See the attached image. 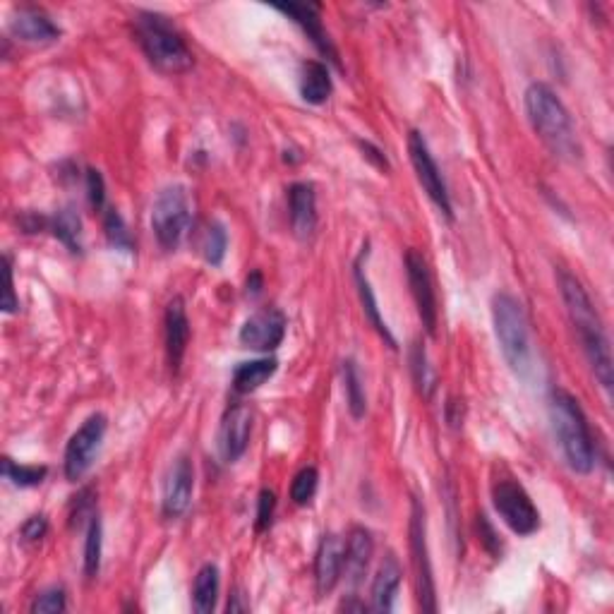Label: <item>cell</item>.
Returning <instances> with one entry per match:
<instances>
[{"label": "cell", "mask_w": 614, "mask_h": 614, "mask_svg": "<svg viewBox=\"0 0 614 614\" xmlns=\"http://www.w3.org/2000/svg\"><path fill=\"white\" fill-rule=\"evenodd\" d=\"M559 291H562L564 305H567L569 319L574 324L576 334L586 353L588 363L593 367V375L600 382V387L610 391L614 382V367H612V348L603 319L591 303V296L574 274L567 269H559Z\"/></svg>", "instance_id": "1"}, {"label": "cell", "mask_w": 614, "mask_h": 614, "mask_svg": "<svg viewBox=\"0 0 614 614\" xmlns=\"http://www.w3.org/2000/svg\"><path fill=\"white\" fill-rule=\"evenodd\" d=\"M523 104L535 135L547 144L552 154L567 161L581 159V142L576 137L574 120L562 99L547 84L533 82L523 94Z\"/></svg>", "instance_id": "2"}, {"label": "cell", "mask_w": 614, "mask_h": 614, "mask_svg": "<svg viewBox=\"0 0 614 614\" xmlns=\"http://www.w3.org/2000/svg\"><path fill=\"white\" fill-rule=\"evenodd\" d=\"M550 420L559 449H562L564 461L569 463L571 471L581 475L591 473L595 468V444L581 403L569 391H552Z\"/></svg>", "instance_id": "3"}, {"label": "cell", "mask_w": 614, "mask_h": 614, "mask_svg": "<svg viewBox=\"0 0 614 614\" xmlns=\"http://www.w3.org/2000/svg\"><path fill=\"white\" fill-rule=\"evenodd\" d=\"M132 20H135L137 44L152 63V68L164 72V75H180V72H188L192 68L195 56L185 44L183 34L168 22V17L159 15V12L142 10Z\"/></svg>", "instance_id": "4"}, {"label": "cell", "mask_w": 614, "mask_h": 614, "mask_svg": "<svg viewBox=\"0 0 614 614\" xmlns=\"http://www.w3.org/2000/svg\"><path fill=\"white\" fill-rule=\"evenodd\" d=\"M492 324L507 365L516 375L526 377L533 367V343L521 300L511 293H497L492 298Z\"/></svg>", "instance_id": "5"}, {"label": "cell", "mask_w": 614, "mask_h": 614, "mask_svg": "<svg viewBox=\"0 0 614 614\" xmlns=\"http://www.w3.org/2000/svg\"><path fill=\"white\" fill-rule=\"evenodd\" d=\"M192 195L185 185H168L156 195L152 207V231L164 250H178L192 228Z\"/></svg>", "instance_id": "6"}, {"label": "cell", "mask_w": 614, "mask_h": 614, "mask_svg": "<svg viewBox=\"0 0 614 614\" xmlns=\"http://www.w3.org/2000/svg\"><path fill=\"white\" fill-rule=\"evenodd\" d=\"M408 535H411V562H413L418 603L423 607V612L432 614L437 612V588H435V571H432L430 547H427L425 507L420 504V499H413Z\"/></svg>", "instance_id": "7"}, {"label": "cell", "mask_w": 614, "mask_h": 614, "mask_svg": "<svg viewBox=\"0 0 614 614\" xmlns=\"http://www.w3.org/2000/svg\"><path fill=\"white\" fill-rule=\"evenodd\" d=\"M492 504L511 533L528 538L540 528V511L533 504L531 495L516 480H497L492 485Z\"/></svg>", "instance_id": "8"}, {"label": "cell", "mask_w": 614, "mask_h": 614, "mask_svg": "<svg viewBox=\"0 0 614 614\" xmlns=\"http://www.w3.org/2000/svg\"><path fill=\"white\" fill-rule=\"evenodd\" d=\"M106 415L94 413L80 425V430L70 437L68 447H65L63 456V473L70 483H77L84 475L89 473V468L94 466L96 454H99L101 444L106 437Z\"/></svg>", "instance_id": "9"}, {"label": "cell", "mask_w": 614, "mask_h": 614, "mask_svg": "<svg viewBox=\"0 0 614 614\" xmlns=\"http://www.w3.org/2000/svg\"><path fill=\"white\" fill-rule=\"evenodd\" d=\"M408 154H411L415 176H418V183L423 185L427 197L435 202L439 214H444L449 221H454V207H451L447 183H444L442 171H439L435 156H432L430 147H427L425 137L420 135L418 130H411V135H408Z\"/></svg>", "instance_id": "10"}, {"label": "cell", "mask_w": 614, "mask_h": 614, "mask_svg": "<svg viewBox=\"0 0 614 614\" xmlns=\"http://www.w3.org/2000/svg\"><path fill=\"white\" fill-rule=\"evenodd\" d=\"M406 276H408V286H411L415 307H418L420 322H423L427 334L435 336L439 322L437 293H435V284H432L430 267H427L425 257L420 255L418 250L406 252Z\"/></svg>", "instance_id": "11"}, {"label": "cell", "mask_w": 614, "mask_h": 614, "mask_svg": "<svg viewBox=\"0 0 614 614\" xmlns=\"http://www.w3.org/2000/svg\"><path fill=\"white\" fill-rule=\"evenodd\" d=\"M192 492H195V468L190 456L180 454L168 468L164 480V495H161V511L166 519H180L190 509Z\"/></svg>", "instance_id": "12"}, {"label": "cell", "mask_w": 614, "mask_h": 614, "mask_svg": "<svg viewBox=\"0 0 614 614\" xmlns=\"http://www.w3.org/2000/svg\"><path fill=\"white\" fill-rule=\"evenodd\" d=\"M286 336V317L284 312L276 307H264L255 312L250 319H245L243 329H240V343L245 348H255V351L269 353L281 346Z\"/></svg>", "instance_id": "13"}, {"label": "cell", "mask_w": 614, "mask_h": 614, "mask_svg": "<svg viewBox=\"0 0 614 614\" xmlns=\"http://www.w3.org/2000/svg\"><path fill=\"white\" fill-rule=\"evenodd\" d=\"M252 435V413L248 406L243 403H236L231 406L221 420V430H219V449L224 461L233 463L238 461L240 456L245 454L250 444Z\"/></svg>", "instance_id": "14"}, {"label": "cell", "mask_w": 614, "mask_h": 614, "mask_svg": "<svg viewBox=\"0 0 614 614\" xmlns=\"http://www.w3.org/2000/svg\"><path fill=\"white\" fill-rule=\"evenodd\" d=\"M343 555H346V543L336 533H324L315 555V586L319 598L334 591L336 583L341 581Z\"/></svg>", "instance_id": "15"}, {"label": "cell", "mask_w": 614, "mask_h": 614, "mask_svg": "<svg viewBox=\"0 0 614 614\" xmlns=\"http://www.w3.org/2000/svg\"><path fill=\"white\" fill-rule=\"evenodd\" d=\"M10 34L32 46H46L60 39L58 24L39 8H20L10 20Z\"/></svg>", "instance_id": "16"}, {"label": "cell", "mask_w": 614, "mask_h": 614, "mask_svg": "<svg viewBox=\"0 0 614 614\" xmlns=\"http://www.w3.org/2000/svg\"><path fill=\"white\" fill-rule=\"evenodd\" d=\"M166 358L173 372L180 370L190 343V319L183 298H173L166 307Z\"/></svg>", "instance_id": "17"}, {"label": "cell", "mask_w": 614, "mask_h": 614, "mask_svg": "<svg viewBox=\"0 0 614 614\" xmlns=\"http://www.w3.org/2000/svg\"><path fill=\"white\" fill-rule=\"evenodd\" d=\"M276 10L284 12L286 17H291L300 29L307 34V39L317 46L319 53H324L331 63H339L336 58V48L331 44L327 29H324L322 17H319V5L315 3H288V5H276Z\"/></svg>", "instance_id": "18"}, {"label": "cell", "mask_w": 614, "mask_h": 614, "mask_svg": "<svg viewBox=\"0 0 614 614\" xmlns=\"http://www.w3.org/2000/svg\"><path fill=\"white\" fill-rule=\"evenodd\" d=\"M288 214L293 233L307 240L317 231V195L310 183H293L288 188Z\"/></svg>", "instance_id": "19"}, {"label": "cell", "mask_w": 614, "mask_h": 614, "mask_svg": "<svg viewBox=\"0 0 614 614\" xmlns=\"http://www.w3.org/2000/svg\"><path fill=\"white\" fill-rule=\"evenodd\" d=\"M375 555V540L367 528L355 526L348 533L346 540V555H343V574L346 581L351 583V588H358L363 583L367 567H370V559Z\"/></svg>", "instance_id": "20"}, {"label": "cell", "mask_w": 614, "mask_h": 614, "mask_svg": "<svg viewBox=\"0 0 614 614\" xmlns=\"http://www.w3.org/2000/svg\"><path fill=\"white\" fill-rule=\"evenodd\" d=\"M403 569L396 559L394 552H389L387 557L379 564L375 581H372V610L375 612H391L396 603V593L401 588Z\"/></svg>", "instance_id": "21"}, {"label": "cell", "mask_w": 614, "mask_h": 614, "mask_svg": "<svg viewBox=\"0 0 614 614\" xmlns=\"http://www.w3.org/2000/svg\"><path fill=\"white\" fill-rule=\"evenodd\" d=\"M331 94V75L327 65L319 60H307L300 70V96L312 106L324 104Z\"/></svg>", "instance_id": "22"}, {"label": "cell", "mask_w": 614, "mask_h": 614, "mask_svg": "<svg viewBox=\"0 0 614 614\" xmlns=\"http://www.w3.org/2000/svg\"><path fill=\"white\" fill-rule=\"evenodd\" d=\"M276 363L274 358H257V360H248V363H240L236 370H233V389L238 391V394H252V391H257L262 387L267 379L274 377Z\"/></svg>", "instance_id": "23"}, {"label": "cell", "mask_w": 614, "mask_h": 614, "mask_svg": "<svg viewBox=\"0 0 614 614\" xmlns=\"http://www.w3.org/2000/svg\"><path fill=\"white\" fill-rule=\"evenodd\" d=\"M360 262H363V255H360V257H358V262H355V284H358L360 303H363L365 317L370 319V324L377 329V334L382 336V339L389 343V348H396V339H394V336H391V331H389V327H387V322H384L382 315H379L375 291H372L370 281H367V274L363 272V264H360Z\"/></svg>", "instance_id": "24"}, {"label": "cell", "mask_w": 614, "mask_h": 614, "mask_svg": "<svg viewBox=\"0 0 614 614\" xmlns=\"http://www.w3.org/2000/svg\"><path fill=\"white\" fill-rule=\"evenodd\" d=\"M216 600H219V569L214 564H204L197 571L195 586H192V607L195 612L209 614L214 612Z\"/></svg>", "instance_id": "25"}, {"label": "cell", "mask_w": 614, "mask_h": 614, "mask_svg": "<svg viewBox=\"0 0 614 614\" xmlns=\"http://www.w3.org/2000/svg\"><path fill=\"white\" fill-rule=\"evenodd\" d=\"M341 377H343V391H346L348 411H351L355 420H360L367 411V396H365L363 375H360V367L353 358L343 360Z\"/></svg>", "instance_id": "26"}, {"label": "cell", "mask_w": 614, "mask_h": 614, "mask_svg": "<svg viewBox=\"0 0 614 614\" xmlns=\"http://www.w3.org/2000/svg\"><path fill=\"white\" fill-rule=\"evenodd\" d=\"M53 233L70 252H82V221L72 209H63L53 216Z\"/></svg>", "instance_id": "27"}, {"label": "cell", "mask_w": 614, "mask_h": 614, "mask_svg": "<svg viewBox=\"0 0 614 614\" xmlns=\"http://www.w3.org/2000/svg\"><path fill=\"white\" fill-rule=\"evenodd\" d=\"M101 543H104V533H101L99 514L89 516L87 538H84V574L89 579H96L101 569Z\"/></svg>", "instance_id": "28"}, {"label": "cell", "mask_w": 614, "mask_h": 614, "mask_svg": "<svg viewBox=\"0 0 614 614\" xmlns=\"http://www.w3.org/2000/svg\"><path fill=\"white\" fill-rule=\"evenodd\" d=\"M408 360H411V372H413L415 384H418L420 394H423L425 399H430L432 391H435V387H437V375H435V370H432L430 360H427L425 348L420 346L418 341L413 343L411 358H408Z\"/></svg>", "instance_id": "29"}, {"label": "cell", "mask_w": 614, "mask_h": 614, "mask_svg": "<svg viewBox=\"0 0 614 614\" xmlns=\"http://www.w3.org/2000/svg\"><path fill=\"white\" fill-rule=\"evenodd\" d=\"M228 250V233L226 228L219 224V221H212V224L207 226V231H204V240H202V255L204 260H207L212 267H221V262H224Z\"/></svg>", "instance_id": "30"}, {"label": "cell", "mask_w": 614, "mask_h": 614, "mask_svg": "<svg viewBox=\"0 0 614 614\" xmlns=\"http://www.w3.org/2000/svg\"><path fill=\"white\" fill-rule=\"evenodd\" d=\"M48 468L46 466H20L12 459L5 456L3 459V475L10 480L12 485L17 487H36L44 483Z\"/></svg>", "instance_id": "31"}, {"label": "cell", "mask_w": 614, "mask_h": 614, "mask_svg": "<svg viewBox=\"0 0 614 614\" xmlns=\"http://www.w3.org/2000/svg\"><path fill=\"white\" fill-rule=\"evenodd\" d=\"M317 485H319L317 468L315 466L303 468V471H298V475L291 483V499L298 504V507H305V504H310L312 497L317 495Z\"/></svg>", "instance_id": "32"}, {"label": "cell", "mask_w": 614, "mask_h": 614, "mask_svg": "<svg viewBox=\"0 0 614 614\" xmlns=\"http://www.w3.org/2000/svg\"><path fill=\"white\" fill-rule=\"evenodd\" d=\"M104 226H106V236H108V240H111V245H116V248H120V250L132 248L128 226L123 224V219H120V214L116 212V209H108Z\"/></svg>", "instance_id": "33"}, {"label": "cell", "mask_w": 614, "mask_h": 614, "mask_svg": "<svg viewBox=\"0 0 614 614\" xmlns=\"http://www.w3.org/2000/svg\"><path fill=\"white\" fill-rule=\"evenodd\" d=\"M65 607H68V603H65V591L60 586H53L48 588V591L36 595L32 603V612L53 614V612H65Z\"/></svg>", "instance_id": "34"}, {"label": "cell", "mask_w": 614, "mask_h": 614, "mask_svg": "<svg viewBox=\"0 0 614 614\" xmlns=\"http://www.w3.org/2000/svg\"><path fill=\"white\" fill-rule=\"evenodd\" d=\"M276 511V495L272 490H262L257 499V531H267L274 521Z\"/></svg>", "instance_id": "35"}, {"label": "cell", "mask_w": 614, "mask_h": 614, "mask_svg": "<svg viewBox=\"0 0 614 614\" xmlns=\"http://www.w3.org/2000/svg\"><path fill=\"white\" fill-rule=\"evenodd\" d=\"M475 526H478V535H480V540H483L485 550L490 552V555L499 557V552H502V543H499V535L495 531V526L487 521L485 514L478 516V523H475Z\"/></svg>", "instance_id": "36"}, {"label": "cell", "mask_w": 614, "mask_h": 614, "mask_svg": "<svg viewBox=\"0 0 614 614\" xmlns=\"http://www.w3.org/2000/svg\"><path fill=\"white\" fill-rule=\"evenodd\" d=\"M87 192H89V204L94 209H104L106 204V188H104V178H101L99 171L89 168L87 171Z\"/></svg>", "instance_id": "37"}, {"label": "cell", "mask_w": 614, "mask_h": 614, "mask_svg": "<svg viewBox=\"0 0 614 614\" xmlns=\"http://www.w3.org/2000/svg\"><path fill=\"white\" fill-rule=\"evenodd\" d=\"M48 531V521L46 516H32V519L24 521L22 526V538L29 540V543H34V540H41Z\"/></svg>", "instance_id": "38"}, {"label": "cell", "mask_w": 614, "mask_h": 614, "mask_svg": "<svg viewBox=\"0 0 614 614\" xmlns=\"http://www.w3.org/2000/svg\"><path fill=\"white\" fill-rule=\"evenodd\" d=\"M5 276H8V288H5V303L3 310L12 315V312H17V307H20V300L15 296V279H12V267H10V257H5Z\"/></svg>", "instance_id": "39"}, {"label": "cell", "mask_w": 614, "mask_h": 614, "mask_svg": "<svg viewBox=\"0 0 614 614\" xmlns=\"http://www.w3.org/2000/svg\"><path fill=\"white\" fill-rule=\"evenodd\" d=\"M358 144H360V149H363V156L367 161H372V164H375L377 168H384V171H387V168H389L387 156L379 152L375 144H370V142H358Z\"/></svg>", "instance_id": "40"}, {"label": "cell", "mask_w": 614, "mask_h": 614, "mask_svg": "<svg viewBox=\"0 0 614 614\" xmlns=\"http://www.w3.org/2000/svg\"><path fill=\"white\" fill-rule=\"evenodd\" d=\"M262 288H264V279H262V274L260 272H252L250 276H248V286H245V293H248L250 298H257L262 293Z\"/></svg>", "instance_id": "41"}, {"label": "cell", "mask_w": 614, "mask_h": 614, "mask_svg": "<svg viewBox=\"0 0 614 614\" xmlns=\"http://www.w3.org/2000/svg\"><path fill=\"white\" fill-rule=\"evenodd\" d=\"M228 612H248L250 610V605L248 603H243V593L240 591H236L233 593V598L228 600V607H226Z\"/></svg>", "instance_id": "42"}]
</instances>
